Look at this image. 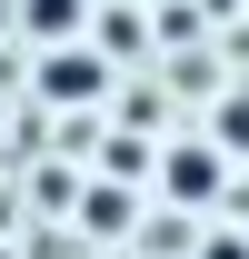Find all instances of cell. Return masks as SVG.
Listing matches in <instances>:
<instances>
[{
	"mask_svg": "<svg viewBox=\"0 0 249 259\" xmlns=\"http://www.w3.org/2000/svg\"><path fill=\"white\" fill-rule=\"evenodd\" d=\"M30 90L60 100V110H90V100H110V50H90V40H50L30 60Z\"/></svg>",
	"mask_w": 249,
	"mask_h": 259,
	"instance_id": "cell-1",
	"label": "cell"
},
{
	"mask_svg": "<svg viewBox=\"0 0 249 259\" xmlns=\"http://www.w3.org/2000/svg\"><path fill=\"white\" fill-rule=\"evenodd\" d=\"M229 190V160H219L210 140H170V150H159V199H189V209H199V199H219Z\"/></svg>",
	"mask_w": 249,
	"mask_h": 259,
	"instance_id": "cell-2",
	"label": "cell"
},
{
	"mask_svg": "<svg viewBox=\"0 0 249 259\" xmlns=\"http://www.w3.org/2000/svg\"><path fill=\"white\" fill-rule=\"evenodd\" d=\"M80 20H90V0H20V30H30V50L80 40Z\"/></svg>",
	"mask_w": 249,
	"mask_h": 259,
	"instance_id": "cell-3",
	"label": "cell"
},
{
	"mask_svg": "<svg viewBox=\"0 0 249 259\" xmlns=\"http://www.w3.org/2000/svg\"><path fill=\"white\" fill-rule=\"evenodd\" d=\"M199 140H210L219 160H249V90H229V100H219V110H210V130H199Z\"/></svg>",
	"mask_w": 249,
	"mask_h": 259,
	"instance_id": "cell-4",
	"label": "cell"
},
{
	"mask_svg": "<svg viewBox=\"0 0 249 259\" xmlns=\"http://www.w3.org/2000/svg\"><path fill=\"white\" fill-rule=\"evenodd\" d=\"M90 229H130V199L120 190H90Z\"/></svg>",
	"mask_w": 249,
	"mask_h": 259,
	"instance_id": "cell-5",
	"label": "cell"
},
{
	"mask_svg": "<svg viewBox=\"0 0 249 259\" xmlns=\"http://www.w3.org/2000/svg\"><path fill=\"white\" fill-rule=\"evenodd\" d=\"M199 259H249V239H239V229H219V239H210Z\"/></svg>",
	"mask_w": 249,
	"mask_h": 259,
	"instance_id": "cell-6",
	"label": "cell"
}]
</instances>
